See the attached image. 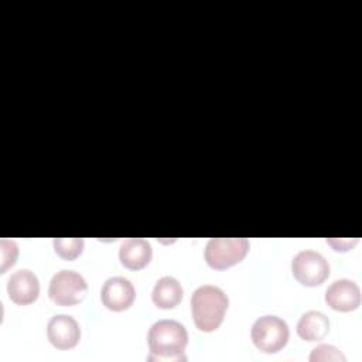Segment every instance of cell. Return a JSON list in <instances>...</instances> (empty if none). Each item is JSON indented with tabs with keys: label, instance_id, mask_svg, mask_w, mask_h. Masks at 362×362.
Masks as SVG:
<instances>
[{
	"label": "cell",
	"instance_id": "6da1fadb",
	"mask_svg": "<svg viewBox=\"0 0 362 362\" xmlns=\"http://www.w3.org/2000/svg\"><path fill=\"white\" fill-rule=\"evenodd\" d=\"M150 354L147 361H185L188 332L178 321L160 320L151 325L147 334Z\"/></svg>",
	"mask_w": 362,
	"mask_h": 362
},
{
	"label": "cell",
	"instance_id": "7a4b0ae2",
	"mask_svg": "<svg viewBox=\"0 0 362 362\" xmlns=\"http://www.w3.org/2000/svg\"><path fill=\"white\" fill-rule=\"evenodd\" d=\"M228 304V296L219 287L211 284L198 287L191 297V311L197 328L204 332L215 331L223 321Z\"/></svg>",
	"mask_w": 362,
	"mask_h": 362
},
{
	"label": "cell",
	"instance_id": "3957f363",
	"mask_svg": "<svg viewBox=\"0 0 362 362\" xmlns=\"http://www.w3.org/2000/svg\"><path fill=\"white\" fill-rule=\"evenodd\" d=\"M288 325L276 315H263L255 321L250 338L255 346L266 354H274L283 349L288 341Z\"/></svg>",
	"mask_w": 362,
	"mask_h": 362
},
{
	"label": "cell",
	"instance_id": "277c9868",
	"mask_svg": "<svg viewBox=\"0 0 362 362\" xmlns=\"http://www.w3.org/2000/svg\"><path fill=\"white\" fill-rule=\"evenodd\" d=\"M249 250L245 238H212L205 246V262L215 270L228 269L243 260Z\"/></svg>",
	"mask_w": 362,
	"mask_h": 362
},
{
	"label": "cell",
	"instance_id": "5b68a950",
	"mask_svg": "<svg viewBox=\"0 0 362 362\" xmlns=\"http://www.w3.org/2000/svg\"><path fill=\"white\" fill-rule=\"evenodd\" d=\"M88 291V284L85 279L74 270H59L57 272L48 287L49 298L62 307H69L79 304Z\"/></svg>",
	"mask_w": 362,
	"mask_h": 362
},
{
	"label": "cell",
	"instance_id": "8992f818",
	"mask_svg": "<svg viewBox=\"0 0 362 362\" xmlns=\"http://www.w3.org/2000/svg\"><path fill=\"white\" fill-rule=\"evenodd\" d=\"M291 272L303 286L315 287L322 284L329 276V264L321 253L301 250L293 257Z\"/></svg>",
	"mask_w": 362,
	"mask_h": 362
},
{
	"label": "cell",
	"instance_id": "52a82bcc",
	"mask_svg": "<svg viewBox=\"0 0 362 362\" xmlns=\"http://www.w3.org/2000/svg\"><path fill=\"white\" fill-rule=\"evenodd\" d=\"M100 298L106 308L112 311H124L127 310L134 298L136 291L133 284L124 277H110L107 279L100 290Z\"/></svg>",
	"mask_w": 362,
	"mask_h": 362
},
{
	"label": "cell",
	"instance_id": "ba28073f",
	"mask_svg": "<svg viewBox=\"0 0 362 362\" xmlns=\"http://www.w3.org/2000/svg\"><path fill=\"white\" fill-rule=\"evenodd\" d=\"M47 337L55 348L71 349L79 342L81 329L74 317L58 314L48 321Z\"/></svg>",
	"mask_w": 362,
	"mask_h": 362
},
{
	"label": "cell",
	"instance_id": "9c48e42d",
	"mask_svg": "<svg viewBox=\"0 0 362 362\" xmlns=\"http://www.w3.org/2000/svg\"><path fill=\"white\" fill-rule=\"evenodd\" d=\"M325 303L335 311H354L361 304V290L352 280H335L325 291Z\"/></svg>",
	"mask_w": 362,
	"mask_h": 362
},
{
	"label": "cell",
	"instance_id": "30bf717a",
	"mask_svg": "<svg viewBox=\"0 0 362 362\" xmlns=\"http://www.w3.org/2000/svg\"><path fill=\"white\" fill-rule=\"evenodd\" d=\"M7 294L10 300L18 305L34 303L40 294L37 276L27 269L14 272L7 281Z\"/></svg>",
	"mask_w": 362,
	"mask_h": 362
},
{
	"label": "cell",
	"instance_id": "8fae6325",
	"mask_svg": "<svg viewBox=\"0 0 362 362\" xmlns=\"http://www.w3.org/2000/svg\"><path fill=\"white\" fill-rule=\"evenodd\" d=\"M151 245L143 238H130L120 245L119 257L124 267L139 270L148 264L151 260Z\"/></svg>",
	"mask_w": 362,
	"mask_h": 362
},
{
	"label": "cell",
	"instance_id": "7c38bea8",
	"mask_svg": "<svg viewBox=\"0 0 362 362\" xmlns=\"http://www.w3.org/2000/svg\"><path fill=\"white\" fill-rule=\"evenodd\" d=\"M151 298L158 308H174L182 300V287L177 279L171 276H164L158 279L154 284Z\"/></svg>",
	"mask_w": 362,
	"mask_h": 362
},
{
	"label": "cell",
	"instance_id": "4fadbf2b",
	"mask_svg": "<svg viewBox=\"0 0 362 362\" xmlns=\"http://www.w3.org/2000/svg\"><path fill=\"white\" fill-rule=\"evenodd\" d=\"M329 331V320L321 311L304 313L297 324V334L305 341L322 339Z\"/></svg>",
	"mask_w": 362,
	"mask_h": 362
},
{
	"label": "cell",
	"instance_id": "5bb4252c",
	"mask_svg": "<svg viewBox=\"0 0 362 362\" xmlns=\"http://www.w3.org/2000/svg\"><path fill=\"white\" fill-rule=\"evenodd\" d=\"M54 249L59 257L65 260H74L83 250V239L82 238H55Z\"/></svg>",
	"mask_w": 362,
	"mask_h": 362
},
{
	"label": "cell",
	"instance_id": "9a60e30c",
	"mask_svg": "<svg viewBox=\"0 0 362 362\" xmlns=\"http://www.w3.org/2000/svg\"><path fill=\"white\" fill-rule=\"evenodd\" d=\"M18 256V246L14 240H0V272L6 273V270L14 266L16 259Z\"/></svg>",
	"mask_w": 362,
	"mask_h": 362
},
{
	"label": "cell",
	"instance_id": "2e32d148",
	"mask_svg": "<svg viewBox=\"0 0 362 362\" xmlns=\"http://www.w3.org/2000/svg\"><path fill=\"white\" fill-rule=\"evenodd\" d=\"M311 362H318V361H341L345 362L346 358L345 355L335 346L332 345H318L313 349L310 355Z\"/></svg>",
	"mask_w": 362,
	"mask_h": 362
},
{
	"label": "cell",
	"instance_id": "e0dca14e",
	"mask_svg": "<svg viewBox=\"0 0 362 362\" xmlns=\"http://www.w3.org/2000/svg\"><path fill=\"white\" fill-rule=\"evenodd\" d=\"M327 243H329L335 250H348L351 249L354 245L358 243V239H327Z\"/></svg>",
	"mask_w": 362,
	"mask_h": 362
}]
</instances>
